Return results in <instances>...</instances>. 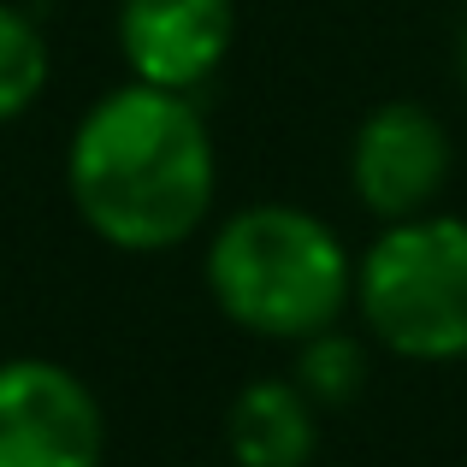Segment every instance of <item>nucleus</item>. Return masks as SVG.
Here are the masks:
<instances>
[{"mask_svg":"<svg viewBox=\"0 0 467 467\" xmlns=\"http://www.w3.org/2000/svg\"><path fill=\"white\" fill-rule=\"evenodd\" d=\"M66 190L78 219L113 249H178L213 207V137L190 95L130 78L78 119Z\"/></svg>","mask_w":467,"mask_h":467,"instance_id":"1","label":"nucleus"},{"mask_svg":"<svg viewBox=\"0 0 467 467\" xmlns=\"http://www.w3.org/2000/svg\"><path fill=\"white\" fill-rule=\"evenodd\" d=\"M207 290L249 337L302 343L331 331L355 290L337 231L302 207H243L207 243Z\"/></svg>","mask_w":467,"mask_h":467,"instance_id":"2","label":"nucleus"},{"mask_svg":"<svg viewBox=\"0 0 467 467\" xmlns=\"http://www.w3.org/2000/svg\"><path fill=\"white\" fill-rule=\"evenodd\" d=\"M355 302L385 349L409 361L467 355V219H397L355 266Z\"/></svg>","mask_w":467,"mask_h":467,"instance_id":"3","label":"nucleus"},{"mask_svg":"<svg viewBox=\"0 0 467 467\" xmlns=\"http://www.w3.org/2000/svg\"><path fill=\"white\" fill-rule=\"evenodd\" d=\"M107 420L95 390L42 355L0 361V467H101Z\"/></svg>","mask_w":467,"mask_h":467,"instance_id":"4","label":"nucleus"},{"mask_svg":"<svg viewBox=\"0 0 467 467\" xmlns=\"http://www.w3.org/2000/svg\"><path fill=\"white\" fill-rule=\"evenodd\" d=\"M450 130L414 101H385L361 119L349 149L355 202L379 219H414L444 195L450 183Z\"/></svg>","mask_w":467,"mask_h":467,"instance_id":"5","label":"nucleus"},{"mask_svg":"<svg viewBox=\"0 0 467 467\" xmlns=\"http://www.w3.org/2000/svg\"><path fill=\"white\" fill-rule=\"evenodd\" d=\"M231 0H119V54L130 78L154 89H202L231 54Z\"/></svg>","mask_w":467,"mask_h":467,"instance_id":"6","label":"nucleus"},{"mask_svg":"<svg viewBox=\"0 0 467 467\" xmlns=\"http://www.w3.org/2000/svg\"><path fill=\"white\" fill-rule=\"evenodd\" d=\"M225 450L237 467H308L319 450L314 397L296 379H254L225 414Z\"/></svg>","mask_w":467,"mask_h":467,"instance_id":"7","label":"nucleus"},{"mask_svg":"<svg viewBox=\"0 0 467 467\" xmlns=\"http://www.w3.org/2000/svg\"><path fill=\"white\" fill-rule=\"evenodd\" d=\"M47 89V36L24 6L0 0V125L24 119Z\"/></svg>","mask_w":467,"mask_h":467,"instance_id":"8","label":"nucleus"},{"mask_svg":"<svg viewBox=\"0 0 467 467\" xmlns=\"http://www.w3.org/2000/svg\"><path fill=\"white\" fill-rule=\"evenodd\" d=\"M296 385L314 397V409H349V402L367 390V355H361V343L343 337V331H314V337H302Z\"/></svg>","mask_w":467,"mask_h":467,"instance_id":"9","label":"nucleus"},{"mask_svg":"<svg viewBox=\"0 0 467 467\" xmlns=\"http://www.w3.org/2000/svg\"><path fill=\"white\" fill-rule=\"evenodd\" d=\"M462 78H467V18H462Z\"/></svg>","mask_w":467,"mask_h":467,"instance_id":"10","label":"nucleus"},{"mask_svg":"<svg viewBox=\"0 0 467 467\" xmlns=\"http://www.w3.org/2000/svg\"><path fill=\"white\" fill-rule=\"evenodd\" d=\"M183 467H195V462H183Z\"/></svg>","mask_w":467,"mask_h":467,"instance_id":"11","label":"nucleus"}]
</instances>
